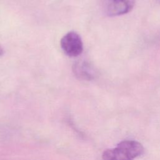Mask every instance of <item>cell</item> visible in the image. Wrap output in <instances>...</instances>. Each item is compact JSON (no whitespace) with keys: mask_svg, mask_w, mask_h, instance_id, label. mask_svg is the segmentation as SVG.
Masks as SVG:
<instances>
[{"mask_svg":"<svg viewBox=\"0 0 160 160\" xmlns=\"http://www.w3.org/2000/svg\"><path fill=\"white\" fill-rule=\"evenodd\" d=\"M144 152V147L134 140H124L116 147L105 150L102 160H133Z\"/></svg>","mask_w":160,"mask_h":160,"instance_id":"cell-1","label":"cell"},{"mask_svg":"<svg viewBox=\"0 0 160 160\" xmlns=\"http://www.w3.org/2000/svg\"><path fill=\"white\" fill-rule=\"evenodd\" d=\"M3 49L2 48V47L0 46V56H1V55H2V54H3Z\"/></svg>","mask_w":160,"mask_h":160,"instance_id":"cell-5","label":"cell"},{"mask_svg":"<svg viewBox=\"0 0 160 160\" xmlns=\"http://www.w3.org/2000/svg\"><path fill=\"white\" fill-rule=\"evenodd\" d=\"M134 4L135 0H101L103 12L110 17L121 16L129 12Z\"/></svg>","mask_w":160,"mask_h":160,"instance_id":"cell-2","label":"cell"},{"mask_svg":"<svg viewBox=\"0 0 160 160\" xmlns=\"http://www.w3.org/2000/svg\"><path fill=\"white\" fill-rule=\"evenodd\" d=\"M73 71L76 77L84 80L94 78V71L90 64L86 61H78L73 66Z\"/></svg>","mask_w":160,"mask_h":160,"instance_id":"cell-4","label":"cell"},{"mask_svg":"<svg viewBox=\"0 0 160 160\" xmlns=\"http://www.w3.org/2000/svg\"><path fill=\"white\" fill-rule=\"evenodd\" d=\"M61 47L64 53L70 57L79 56L83 50L81 38L78 33L74 31L68 32L62 38Z\"/></svg>","mask_w":160,"mask_h":160,"instance_id":"cell-3","label":"cell"}]
</instances>
